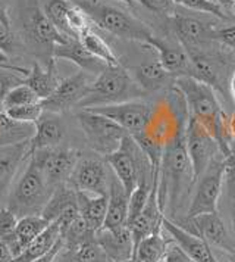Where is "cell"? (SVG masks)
Segmentation results:
<instances>
[{
  "instance_id": "1",
  "label": "cell",
  "mask_w": 235,
  "mask_h": 262,
  "mask_svg": "<svg viewBox=\"0 0 235 262\" xmlns=\"http://www.w3.org/2000/svg\"><path fill=\"white\" fill-rule=\"evenodd\" d=\"M174 85L184 96L190 117L199 121L215 137L221 154L226 159L231 158L229 115L221 106L216 95L218 92L209 84L193 77H178L174 80Z\"/></svg>"
},
{
  "instance_id": "2",
  "label": "cell",
  "mask_w": 235,
  "mask_h": 262,
  "mask_svg": "<svg viewBox=\"0 0 235 262\" xmlns=\"http://www.w3.org/2000/svg\"><path fill=\"white\" fill-rule=\"evenodd\" d=\"M194 172L187 150L185 134L179 136L163 152L159 169L157 196L165 212L166 202L176 205L194 186Z\"/></svg>"
},
{
  "instance_id": "3",
  "label": "cell",
  "mask_w": 235,
  "mask_h": 262,
  "mask_svg": "<svg viewBox=\"0 0 235 262\" xmlns=\"http://www.w3.org/2000/svg\"><path fill=\"white\" fill-rule=\"evenodd\" d=\"M72 2L87 13L94 27L103 30L112 36L129 41H138L140 45H147L154 37L147 24H144L135 15L127 12L118 6L109 5L102 0H72Z\"/></svg>"
},
{
  "instance_id": "4",
  "label": "cell",
  "mask_w": 235,
  "mask_h": 262,
  "mask_svg": "<svg viewBox=\"0 0 235 262\" xmlns=\"http://www.w3.org/2000/svg\"><path fill=\"white\" fill-rule=\"evenodd\" d=\"M146 95L147 93L132 78L131 72L122 65L106 67L105 71L100 72L97 78L90 84L88 95L82 99L78 107L88 109L129 100H140Z\"/></svg>"
},
{
  "instance_id": "5",
  "label": "cell",
  "mask_w": 235,
  "mask_h": 262,
  "mask_svg": "<svg viewBox=\"0 0 235 262\" xmlns=\"http://www.w3.org/2000/svg\"><path fill=\"white\" fill-rule=\"evenodd\" d=\"M105 159L129 196L143 181L159 183V177L153 171L150 159L131 134L122 140L116 152L106 156Z\"/></svg>"
},
{
  "instance_id": "6",
  "label": "cell",
  "mask_w": 235,
  "mask_h": 262,
  "mask_svg": "<svg viewBox=\"0 0 235 262\" xmlns=\"http://www.w3.org/2000/svg\"><path fill=\"white\" fill-rule=\"evenodd\" d=\"M53 190L55 189L49 186L40 167L31 156H28L27 167L12 187L8 206L19 216L41 214Z\"/></svg>"
},
{
  "instance_id": "7",
  "label": "cell",
  "mask_w": 235,
  "mask_h": 262,
  "mask_svg": "<svg viewBox=\"0 0 235 262\" xmlns=\"http://www.w3.org/2000/svg\"><path fill=\"white\" fill-rule=\"evenodd\" d=\"M77 121L88 147L94 154L105 158L116 152L122 140L128 136V133L115 121L91 109H81L77 114Z\"/></svg>"
},
{
  "instance_id": "8",
  "label": "cell",
  "mask_w": 235,
  "mask_h": 262,
  "mask_svg": "<svg viewBox=\"0 0 235 262\" xmlns=\"http://www.w3.org/2000/svg\"><path fill=\"white\" fill-rule=\"evenodd\" d=\"M226 161L228 159L221 154L199 179L196 180L194 183L196 189L188 205L187 218L218 212L219 198L222 194L223 184H225Z\"/></svg>"
},
{
  "instance_id": "9",
  "label": "cell",
  "mask_w": 235,
  "mask_h": 262,
  "mask_svg": "<svg viewBox=\"0 0 235 262\" xmlns=\"http://www.w3.org/2000/svg\"><path fill=\"white\" fill-rule=\"evenodd\" d=\"M30 156L40 167L52 189L69 181L70 174L80 159V152L68 147H49L31 152Z\"/></svg>"
},
{
  "instance_id": "10",
  "label": "cell",
  "mask_w": 235,
  "mask_h": 262,
  "mask_svg": "<svg viewBox=\"0 0 235 262\" xmlns=\"http://www.w3.org/2000/svg\"><path fill=\"white\" fill-rule=\"evenodd\" d=\"M107 165L109 164L106 162V159L103 161L100 158L80 156L68 184L78 191L107 196L112 179V169Z\"/></svg>"
},
{
  "instance_id": "11",
  "label": "cell",
  "mask_w": 235,
  "mask_h": 262,
  "mask_svg": "<svg viewBox=\"0 0 235 262\" xmlns=\"http://www.w3.org/2000/svg\"><path fill=\"white\" fill-rule=\"evenodd\" d=\"M172 28L179 40V45L187 50L188 53H207L213 55L212 49L216 41L213 40L215 25L207 21H201L193 16L175 13L171 18Z\"/></svg>"
},
{
  "instance_id": "12",
  "label": "cell",
  "mask_w": 235,
  "mask_h": 262,
  "mask_svg": "<svg viewBox=\"0 0 235 262\" xmlns=\"http://www.w3.org/2000/svg\"><path fill=\"white\" fill-rule=\"evenodd\" d=\"M185 142L194 172V180H197L209 168L212 162L221 155V149L210 133L199 121L191 117L188 119Z\"/></svg>"
},
{
  "instance_id": "13",
  "label": "cell",
  "mask_w": 235,
  "mask_h": 262,
  "mask_svg": "<svg viewBox=\"0 0 235 262\" xmlns=\"http://www.w3.org/2000/svg\"><path fill=\"white\" fill-rule=\"evenodd\" d=\"M119 124L131 136L140 134L147 127L153 112V105L143 100H129L115 105L88 107Z\"/></svg>"
},
{
  "instance_id": "14",
  "label": "cell",
  "mask_w": 235,
  "mask_h": 262,
  "mask_svg": "<svg viewBox=\"0 0 235 262\" xmlns=\"http://www.w3.org/2000/svg\"><path fill=\"white\" fill-rule=\"evenodd\" d=\"M27 19L25 28L27 34L35 45L44 48L50 56H53V50L58 45L68 41L69 38L63 36L53 23L47 18L38 0H27Z\"/></svg>"
},
{
  "instance_id": "15",
  "label": "cell",
  "mask_w": 235,
  "mask_h": 262,
  "mask_svg": "<svg viewBox=\"0 0 235 262\" xmlns=\"http://www.w3.org/2000/svg\"><path fill=\"white\" fill-rule=\"evenodd\" d=\"M90 81L84 71L78 72L72 77L60 80L56 90L47 99L41 100V106L47 112L63 114L69 111L70 107L78 106L82 99L88 95Z\"/></svg>"
},
{
  "instance_id": "16",
  "label": "cell",
  "mask_w": 235,
  "mask_h": 262,
  "mask_svg": "<svg viewBox=\"0 0 235 262\" xmlns=\"http://www.w3.org/2000/svg\"><path fill=\"white\" fill-rule=\"evenodd\" d=\"M41 215L49 223H58L60 231L66 230L80 216L78 191L68 183L58 186L52 193Z\"/></svg>"
},
{
  "instance_id": "17",
  "label": "cell",
  "mask_w": 235,
  "mask_h": 262,
  "mask_svg": "<svg viewBox=\"0 0 235 262\" xmlns=\"http://www.w3.org/2000/svg\"><path fill=\"white\" fill-rule=\"evenodd\" d=\"M185 223L193 224V231L206 243L210 245V248L225 250L228 255L235 253V238L231 237L228 228L225 226L223 220L218 212L215 214L197 215L194 218H187Z\"/></svg>"
},
{
  "instance_id": "18",
  "label": "cell",
  "mask_w": 235,
  "mask_h": 262,
  "mask_svg": "<svg viewBox=\"0 0 235 262\" xmlns=\"http://www.w3.org/2000/svg\"><path fill=\"white\" fill-rule=\"evenodd\" d=\"M162 228L169 234L171 240L176 243L193 259V262H219L210 245L206 243L197 234L188 231L179 224L172 223L166 216L163 218Z\"/></svg>"
},
{
  "instance_id": "19",
  "label": "cell",
  "mask_w": 235,
  "mask_h": 262,
  "mask_svg": "<svg viewBox=\"0 0 235 262\" xmlns=\"http://www.w3.org/2000/svg\"><path fill=\"white\" fill-rule=\"evenodd\" d=\"M96 242L105 250L109 262L128 261L135 255L134 240L128 226L100 228L96 233Z\"/></svg>"
},
{
  "instance_id": "20",
  "label": "cell",
  "mask_w": 235,
  "mask_h": 262,
  "mask_svg": "<svg viewBox=\"0 0 235 262\" xmlns=\"http://www.w3.org/2000/svg\"><path fill=\"white\" fill-rule=\"evenodd\" d=\"M144 46L152 48L157 53V58L162 62L165 70L174 78L191 77V58H190L187 50L181 45H171V43L154 36Z\"/></svg>"
},
{
  "instance_id": "21",
  "label": "cell",
  "mask_w": 235,
  "mask_h": 262,
  "mask_svg": "<svg viewBox=\"0 0 235 262\" xmlns=\"http://www.w3.org/2000/svg\"><path fill=\"white\" fill-rule=\"evenodd\" d=\"M59 115L60 114L47 111L43 112V115L34 124V134L30 139V154L38 149L58 147L65 139L66 127Z\"/></svg>"
},
{
  "instance_id": "22",
  "label": "cell",
  "mask_w": 235,
  "mask_h": 262,
  "mask_svg": "<svg viewBox=\"0 0 235 262\" xmlns=\"http://www.w3.org/2000/svg\"><path fill=\"white\" fill-rule=\"evenodd\" d=\"M163 214V209L159 203V196H157V184H154L146 208L135 218V221L128 226L132 234V240H134V248L138 246V243L143 238L149 237L153 233L162 230V223L165 218Z\"/></svg>"
},
{
  "instance_id": "23",
  "label": "cell",
  "mask_w": 235,
  "mask_h": 262,
  "mask_svg": "<svg viewBox=\"0 0 235 262\" xmlns=\"http://www.w3.org/2000/svg\"><path fill=\"white\" fill-rule=\"evenodd\" d=\"M53 58L70 60L72 63L80 67L81 71L91 72L97 75L105 71L106 67H109L103 60H100L99 58H96L93 53H90L80 38H69L68 41L58 45L53 50Z\"/></svg>"
},
{
  "instance_id": "24",
  "label": "cell",
  "mask_w": 235,
  "mask_h": 262,
  "mask_svg": "<svg viewBox=\"0 0 235 262\" xmlns=\"http://www.w3.org/2000/svg\"><path fill=\"white\" fill-rule=\"evenodd\" d=\"M132 78L137 81L141 89L149 95L153 92H159L168 84H174V77L165 70L159 58H153L140 62L132 70Z\"/></svg>"
},
{
  "instance_id": "25",
  "label": "cell",
  "mask_w": 235,
  "mask_h": 262,
  "mask_svg": "<svg viewBox=\"0 0 235 262\" xmlns=\"http://www.w3.org/2000/svg\"><path fill=\"white\" fill-rule=\"evenodd\" d=\"M30 156V140L0 147V198L12 186L16 172Z\"/></svg>"
},
{
  "instance_id": "26",
  "label": "cell",
  "mask_w": 235,
  "mask_h": 262,
  "mask_svg": "<svg viewBox=\"0 0 235 262\" xmlns=\"http://www.w3.org/2000/svg\"><path fill=\"white\" fill-rule=\"evenodd\" d=\"M107 214L103 228H116V227L127 226L128 223L129 211V194L125 190L124 184L118 180V177L112 171V179L109 184L107 193Z\"/></svg>"
},
{
  "instance_id": "27",
  "label": "cell",
  "mask_w": 235,
  "mask_h": 262,
  "mask_svg": "<svg viewBox=\"0 0 235 262\" xmlns=\"http://www.w3.org/2000/svg\"><path fill=\"white\" fill-rule=\"evenodd\" d=\"M22 83L28 85L40 97V100L47 99L60 83V78L56 71V60L50 59L46 62L44 67L40 65L38 62H34L33 68L24 77Z\"/></svg>"
},
{
  "instance_id": "28",
  "label": "cell",
  "mask_w": 235,
  "mask_h": 262,
  "mask_svg": "<svg viewBox=\"0 0 235 262\" xmlns=\"http://www.w3.org/2000/svg\"><path fill=\"white\" fill-rule=\"evenodd\" d=\"M191 58V77L209 84L218 93L225 95L221 78V58L219 55L207 53H188Z\"/></svg>"
},
{
  "instance_id": "29",
  "label": "cell",
  "mask_w": 235,
  "mask_h": 262,
  "mask_svg": "<svg viewBox=\"0 0 235 262\" xmlns=\"http://www.w3.org/2000/svg\"><path fill=\"white\" fill-rule=\"evenodd\" d=\"M107 203H109L107 196H97V194L78 191L80 215L82 216V220L88 224V227L96 233L105 226Z\"/></svg>"
},
{
  "instance_id": "30",
  "label": "cell",
  "mask_w": 235,
  "mask_h": 262,
  "mask_svg": "<svg viewBox=\"0 0 235 262\" xmlns=\"http://www.w3.org/2000/svg\"><path fill=\"white\" fill-rule=\"evenodd\" d=\"M62 238V231L58 223H52L46 230L35 237L25 249L13 259V262H33L41 256H44L53 249L58 242Z\"/></svg>"
},
{
  "instance_id": "31",
  "label": "cell",
  "mask_w": 235,
  "mask_h": 262,
  "mask_svg": "<svg viewBox=\"0 0 235 262\" xmlns=\"http://www.w3.org/2000/svg\"><path fill=\"white\" fill-rule=\"evenodd\" d=\"M163 228L160 231H156L149 237L143 238L138 246L135 248V261L137 262H163L165 256L168 253V248L171 245V238L163 236Z\"/></svg>"
},
{
  "instance_id": "32",
  "label": "cell",
  "mask_w": 235,
  "mask_h": 262,
  "mask_svg": "<svg viewBox=\"0 0 235 262\" xmlns=\"http://www.w3.org/2000/svg\"><path fill=\"white\" fill-rule=\"evenodd\" d=\"M34 134V124H21L11 119L0 109V147L28 142Z\"/></svg>"
},
{
  "instance_id": "33",
  "label": "cell",
  "mask_w": 235,
  "mask_h": 262,
  "mask_svg": "<svg viewBox=\"0 0 235 262\" xmlns=\"http://www.w3.org/2000/svg\"><path fill=\"white\" fill-rule=\"evenodd\" d=\"M52 223H49L41 214L25 215L21 216L16 226V245L19 253L22 252L35 237H38L47 227ZM18 253V255H19Z\"/></svg>"
},
{
  "instance_id": "34",
  "label": "cell",
  "mask_w": 235,
  "mask_h": 262,
  "mask_svg": "<svg viewBox=\"0 0 235 262\" xmlns=\"http://www.w3.org/2000/svg\"><path fill=\"white\" fill-rule=\"evenodd\" d=\"M58 262H109L106 256L105 250L102 246L96 242V237L93 240H88L82 243L81 246L75 249H63L56 258Z\"/></svg>"
},
{
  "instance_id": "35",
  "label": "cell",
  "mask_w": 235,
  "mask_h": 262,
  "mask_svg": "<svg viewBox=\"0 0 235 262\" xmlns=\"http://www.w3.org/2000/svg\"><path fill=\"white\" fill-rule=\"evenodd\" d=\"M80 40L90 53H93L96 58L103 60L106 65H109V67L122 65L119 58L116 56V53L113 52V49L110 48V45L100 34H97L94 31V28H90L88 31H85L80 37Z\"/></svg>"
},
{
  "instance_id": "36",
  "label": "cell",
  "mask_w": 235,
  "mask_h": 262,
  "mask_svg": "<svg viewBox=\"0 0 235 262\" xmlns=\"http://www.w3.org/2000/svg\"><path fill=\"white\" fill-rule=\"evenodd\" d=\"M41 2H43L41 8L47 15V18L63 36L70 38L69 30H68V12L72 2L70 0H41Z\"/></svg>"
},
{
  "instance_id": "37",
  "label": "cell",
  "mask_w": 235,
  "mask_h": 262,
  "mask_svg": "<svg viewBox=\"0 0 235 262\" xmlns=\"http://www.w3.org/2000/svg\"><path fill=\"white\" fill-rule=\"evenodd\" d=\"M19 218L21 216L13 209H11L8 205L0 208V240L5 242L11 248L15 258L19 253L18 245H16V226H18Z\"/></svg>"
},
{
  "instance_id": "38",
  "label": "cell",
  "mask_w": 235,
  "mask_h": 262,
  "mask_svg": "<svg viewBox=\"0 0 235 262\" xmlns=\"http://www.w3.org/2000/svg\"><path fill=\"white\" fill-rule=\"evenodd\" d=\"M154 184H157V183L143 181V183H140L137 186V189L131 193V196H129V211L127 226H129L131 223H134L135 218L143 212V209L146 208V205H147L149 199H150V194H152Z\"/></svg>"
},
{
  "instance_id": "39",
  "label": "cell",
  "mask_w": 235,
  "mask_h": 262,
  "mask_svg": "<svg viewBox=\"0 0 235 262\" xmlns=\"http://www.w3.org/2000/svg\"><path fill=\"white\" fill-rule=\"evenodd\" d=\"M40 102H41L40 97L35 95L28 85L22 83L13 87L12 90H9V93L5 96V99L2 102V109H11V107L40 103Z\"/></svg>"
},
{
  "instance_id": "40",
  "label": "cell",
  "mask_w": 235,
  "mask_h": 262,
  "mask_svg": "<svg viewBox=\"0 0 235 262\" xmlns=\"http://www.w3.org/2000/svg\"><path fill=\"white\" fill-rule=\"evenodd\" d=\"M174 2H175V5H179L185 9L201 13H209V15H213L215 18H219V19H229L231 18L222 6L219 3H216L215 0H174Z\"/></svg>"
},
{
  "instance_id": "41",
  "label": "cell",
  "mask_w": 235,
  "mask_h": 262,
  "mask_svg": "<svg viewBox=\"0 0 235 262\" xmlns=\"http://www.w3.org/2000/svg\"><path fill=\"white\" fill-rule=\"evenodd\" d=\"M6 115L16 122L21 124H35L38 118L43 115L44 109L40 103H31V105H24V106L11 107V109H3Z\"/></svg>"
},
{
  "instance_id": "42",
  "label": "cell",
  "mask_w": 235,
  "mask_h": 262,
  "mask_svg": "<svg viewBox=\"0 0 235 262\" xmlns=\"http://www.w3.org/2000/svg\"><path fill=\"white\" fill-rule=\"evenodd\" d=\"M19 75L21 74L0 68V107H2V102L5 99V96L9 93V90L22 84L24 77H19Z\"/></svg>"
},
{
  "instance_id": "43",
  "label": "cell",
  "mask_w": 235,
  "mask_h": 262,
  "mask_svg": "<svg viewBox=\"0 0 235 262\" xmlns=\"http://www.w3.org/2000/svg\"><path fill=\"white\" fill-rule=\"evenodd\" d=\"M141 5L152 12L166 15L169 18L176 13L174 0H141Z\"/></svg>"
},
{
  "instance_id": "44",
  "label": "cell",
  "mask_w": 235,
  "mask_h": 262,
  "mask_svg": "<svg viewBox=\"0 0 235 262\" xmlns=\"http://www.w3.org/2000/svg\"><path fill=\"white\" fill-rule=\"evenodd\" d=\"M213 40L223 48H229L235 50V24L222 27V28H215Z\"/></svg>"
},
{
  "instance_id": "45",
  "label": "cell",
  "mask_w": 235,
  "mask_h": 262,
  "mask_svg": "<svg viewBox=\"0 0 235 262\" xmlns=\"http://www.w3.org/2000/svg\"><path fill=\"white\" fill-rule=\"evenodd\" d=\"M15 45H16V38L12 33V27L0 21V52L3 55L12 53L15 49Z\"/></svg>"
},
{
  "instance_id": "46",
  "label": "cell",
  "mask_w": 235,
  "mask_h": 262,
  "mask_svg": "<svg viewBox=\"0 0 235 262\" xmlns=\"http://www.w3.org/2000/svg\"><path fill=\"white\" fill-rule=\"evenodd\" d=\"M225 186L229 202L235 208V156L228 158L226 161V172H225Z\"/></svg>"
},
{
  "instance_id": "47",
  "label": "cell",
  "mask_w": 235,
  "mask_h": 262,
  "mask_svg": "<svg viewBox=\"0 0 235 262\" xmlns=\"http://www.w3.org/2000/svg\"><path fill=\"white\" fill-rule=\"evenodd\" d=\"M163 262H193V259L188 256L184 250L181 249L176 243L171 242L169 248H168V253L165 256Z\"/></svg>"
},
{
  "instance_id": "48",
  "label": "cell",
  "mask_w": 235,
  "mask_h": 262,
  "mask_svg": "<svg viewBox=\"0 0 235 262\" xmlns=\"http://www.w3.org/2000/svg\"><path fill=\"white\" fill-rule=\"evenodd\" d=\"M62 248H63V242H62V238H60L58 242V245L50 250L49 253H46L44 256H41V258H38V259H35V261L33 262H55L56 261V258H58V255L60 253Z\"/></svg>"
},
{
  "instance_id": "49",
  "label": "cell",
  "mask_w": 235,
  "mask_h": 262,
  "mask_svg": "<svg viewBox=\"0 0 235 262\" xmlns=\"http://www.w3.org/2000/svg\"><path fill=\"white\" fill-rule=\"evenodd\" d=\"M0 68H2V70H9V71L16 72V74H21V75H24V77L30 72V70H25V68H22V67H18V65L9 63L8 59H6L5 56H2V55H0Z\"/></svg>"
},
{
  "instance_id": "50",
  "label": "cell",
  "mask_w": 235,
  "mask_h": 262,
  "mask_svg": "<svg viewBox=\"0 0 235 262\" xmlns=\"http://www.w3.org/2000/svg\"><path fill=\"white\" fill-rule=\"evenodd\" d=\"M15 259V255L11 250V248L0 240V262H13Z\"/></svg>"
},
{
  "instance_id": "51",
  "label": "cell",
  "mask_w": 235,
  "mask_h": 262,
  "mask_svg": "<svg viewBox=\"0 0 235 262\" xmlns=\"http://www.w3.org/2000/svg\"><path fill=\"white\" fill-rule=\"evenodd\" d=\"M216 3H219L222 6L223 9L226 11V13L232 18L235 16V11H234V0H215Z\"/></svg>"
},
{
  "instance_id": "52",
  "label": "cell",
  "mask_w": 235,
  "mask_h": 262,
  "mask_svg": "<svg viewBox=\"0 0 235 262\" xmlns=\"http://www.w3.org/2000/svg\"><path fill=\"white\" fill-rule=\"evenodd\" d=\"M0 21H3L6 25H11V16H9V12H8V9H6V5H5V2L3 0H0Z\"/></svg>"
},
{
  "instance_id": "53",
  "label": "cell",
  "mask_w": 235,
  "mask_h": 262,
  "mask_svg": "<svg viewBox=\"0 0 235 262\" xmlns=\"http://www.w3.org/2000/svg\"><path fill=\"white\" fill-rule=\"evenodd\" d=\"M229 92H231V96H232L235 102V68L232 74H231V78H229Z\"/></svg>"
},
{
  "instance_id": "54",
  "label": "cell",
  "mask_w": 235,
  "mask_h": 262,
  "mask_svg": "<svg viewBox=\"0 0 235 262\" xmlns=\"http://www.w3.org/2000/svg\"><path fill=\"white\" fill-rule=\"evenodd\" d=\"M122 2H128V3L129 2H135V3H140L141 5V0H122Z\"/></svg>"
},
{
  "instance_id": "55",
  "label": "cell",
  "mask_w": 235,
  "mask_h": 262,
  "mask_svg": "<svg viewBox=\"0 0 235 262\" xmlns=\"http://www.w3.org/2000/svg\"><path fill=\"white\" fill-rule=\"evenodd\" d=\"M122 262H137V261H135V258H132V259H128V261H122Z\"/></svg>"
},
{
  "instance_id": "56",
  "label": "cell",
  "mask_w": 235,
  "mask_h": 262,
  "mask_svg": "<svg viewBox=\"0 0 235 262\" xmlns=\"http://www.w3.org/2000/svg\"><path fill=\"white\" fill-rule=\"evenodd\" d=\"M234 11H235V0H234Z\"/></svg>"
},
{
  "instance_id": "57",
  "label": "cell",
  "mask_w": 235,
  "mask_h": 262,
  "mask_svg": "<svg viewBox=\"0 0 235 262\" xmlns=\"http://www.w3.org/2000/svg\"><path fill=\"white\" fill-rule=\"evenodd\" d=\"M55 262H58V261H55Z\"/></svg>"
},
{
  "instance_id": "58",
  "label": "cell",
  "mask_w": 235,
  "mask_h": 262,
  "mask_svg": "<svg viewBox=\"0 0 235 262\" xmlns=\"http://www.w3.org/2000/svg\"><path fill=\"white\" fill-rule=\"evenodd\" d=\"M234 255H235V253H234Z\"/></svg>"
}]
</instances>
